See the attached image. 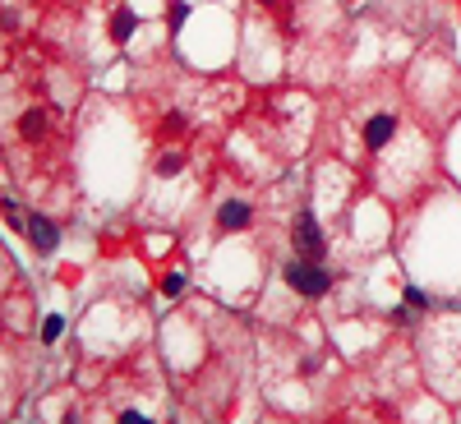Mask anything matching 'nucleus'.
Instances as JSON below:
<instances>
[{"mask_svg": "<svg viewBox=\"0 0 461 424\" xmlns=\"http://www.w3.org/2000/svg\"><path fill=\"white\" fill-rule=\"evenodd\" d=\"M411 97L397 88H369L341 111V162L360 171L388 203H411L434 176V139L411 121Z\"/></svg>", "mask_w": 461, "mask_h": 424, "instance_id": "nucleus-1", "label": "nucleus"}, {"mask_svg": "<svg viewBox=\"0 0 461 424\" xmlns=\"http://www.w3.org/2000/svg\"><path fill=\"white\" fill-rule=\"evenodd\" d=\"M0 139H5V148L14 152V158H23V152H32V158H47V148L60 143V121H56V111L42 102V97H32V102H19L10 121H0Z\"/></svg>", "mask_w": 461, "mask_h": 424, "instance_id": "nucleus-2", "label": "nucleus"}, {"mask_svg": "<svg viewBox=\"0 0 461 424\" xmlns=\"http://www.w3.org/2000/svg\"><path fill=\"white\" fill-rule=\"evenodd\" d=\"M282 282H286V291H291L295 300H323L337 277H332V267H328L323 258H300V254H291L286 267H282Z\"/></svg>", "mask_w": 461, "mask_h": 424, "instance_id": "nucleus-3", "label": "nucleus"}, {"mask_svg": "<svg viewBox=\"0 0 461 424\" xmlns=\"http://www.w3.org/2000/svg\"><path fill=\"white\" fill-rule=\"evenodd\" d=\"M328 249H332V236H328L323 217L314 212V203H304V208L291 217V254H300V258H323V263H328Z\"/></svg>", "mask_w": 461, "mask_h": 424, "instance_id": "nucleus-4", "label": "nucleus"}, {"mask_svg": "<svg viewBox=\"0 0 461 424\" xmlns=\"http://www.w3.org/2000/svg\"><path fill=\"white\" fill-rule=\"evenodd\" d=\"M28 240H32L37 254H51V249L60 245V226H56L47 212H32V217H28Z\"/></svg>", "mask_w": 461, "mask_h": 424, "instance_id": "nucleus-5", "label": "nucleus"}, {"mask_svg": "<svg viewBox=\"0 0 461 424\" xmlns=\"http://www.w3.org/2000/svg\"><path fill=\"white\" fill-rule=\"evenodd\" d=\"M254 221V203L249 199H221L217 208V230H245Z\"/></svg>", "mask_w": 461, "mask_h": 424, "instance_id": "nucleus-6", "label": "nucleus"}, {"mask_svg": "<svg viewBox=\"0 0 461 424\" xmlns=\"http://www.w3.org/2000/svg\"><path fill=\"white\" fill-rule=\"evenodd\" d=\"M106 32H111V42H115V47H125L130 37L139 32V14H134L130 5H115L111 19H106Z\"/></svg>", "mask_w": 461, "mask_h": 424, "instance_id": "nucleus-7", "label": "nucleus"}, {"mask_svg": "<svg viewBox=\"0 0 461 424\" xmlns=\"http://www.w3.org/2000/svg\"><path fill=\"white\" fill-rule=\"evenodd\" d=\"M185 167H189V158H185L180 148H171V152H162V158L152 162V176H158V180H176Z\"/></svg>", "mask_w": 461, "mask_h": 424, "instance_id": "nucleus-8", "label": "nucleus"}, {"mask_svg": "<svg viewBox=\"0 0 461 424\" xmlns=\"http://www.w3.org/2000/svg\"><path fill=\"white\" fill-rule=\"evenodd\" d=\"M180 291H185V277L180 273H167L162 277V295H180Z\"/></svg>", "mask_w": 461, "mask_h": 424, "instance_id": "nucleus-9", "label": "nucleus"}, {"mask_svg": "<svg viewBox=\"0 0 461 424\" xmlns=\"http://www.w3.org/2000/svg\"><path fill=\"white\" fill-rule=\"evenodd\" d=\"M56 337H60V319L51 314V319L42 323V341H56Z\"/></svg>", "mask_w": 461, "mask_h": 424, "instance_id": "nucleus-10", "label": "nucleus"}, {"mask_svg": "<svg viewBox=\"0 0 461 424\" xmlns=\"http://www.w3.org/2000/svg\"><path fill=\"white\" fill-rule=\"evenodd\" d=\"M185 14H189L185 5H171V28H180V23H185Z\"/></svg>", "mask_w": 461, "mask_h": 424, "instance_id": "nucleus-11", "label": "nucleus"}, {"mask_svg": "<svg viewBox=\"0 0 461 424\" xmlns=\"http://www.w3.org/2000/svg\"><path fill=\"white\" fill-rule=\"evenodd\" d=\"M263 5H277V0H263Z\"/></svg>", "mask_w": 461, "mask_h": 424, "instance_id": "nucleus-12", "label": "nucleus"}, {"mask_svg": "<svg viewBox=\"0 0 461 424\" xmlns=\"http://www.w3.org/2000/svg\"><path fill=\"white\" fill-rule=\"evenodd\" d=\"M0 273H5V263H0Z\"/></svg>", "mask_w": 461, "mask_h": 424, "instance_id": "nucleus-13", "label": "nucleus"}]
</instances>
